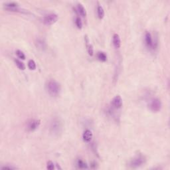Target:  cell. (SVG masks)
Wrapping results in <instances>:
<instances>
[{"mask_svg":"<svg viewBox=\"0 0 170 170\" xmlns=\"http://www.w3.org/2000/svg\"><path fill=\"white\" fill-rule=\"evenodd\" d=\"M49 131L53 136L58 137L62 131V123L58 117H54L51 120L49 125Z\"/></svg>","mask_w":170,"mask_h":170,"instance_id":"6da1fadb","label":"cell"},{"mask_svg":"<svg viewBox=\"0 0 170 170\" xmlns=\"http://www.w3.org/2000/svg\"><path fill=\"white\" fill-rule=\"evenodd\" d=\"M48 94L52 97H56L60 94L61 87L60 84L55 80L51 79L47 81L45 85Z\"/></svg>","mask_w":170,"mask_h":170,"instance_id":"7a4b0ae2","label":"cell"},{"mask_svg":"<svg viewBox=\"0 0 170 170\" xmlns=\"http://www.w3.org/2000/svg\"><path fill=\"white\" fill-rule=\"evenodd\" d=\"M145 44L146 46L150 50H155L158 46V41L157 37L153 40L150 32L146 31L145 33Z\"/></svg>","mask_w":170,"mask_h":170,"instance_id":"3957f363","label":"cell"},{"mask_svg":"<svg viewBox=\"0 0 170 170\" xmlns=\"http://www.w3.org/2000/svg\"><path fill=\"white\" fill-rule=\"evenodd\" d=\"M145 163V157L143 155L139 154L135 155L131 161H129V165L133 169H136L142 166Z\"/></svg>","mask_w":170,"mask_h":170,"instance_id":"277c9868","label":"cell"},{"mask_svg":"<svg viewBox=\"0 0 170 170\" xmlns=\"http://www.w3.org/2000/svg\"><path fill=\"white\" fill-rule=\"evenodd\" d=\"M162 104L160 99L157 98H152L149 103V108L153 112H158L161 110Z\"/></svg>","mask_w":170,"mask_h":170,"instance_id":"5b68a950","label":"cell"},{"mask_svg":"<svg viewBox=\"0 0 170 170\" xmlns=\"http://www.w3.org/2000/svg\"><path fill=\"white\" fill-rule=\"evenodd\" d=\"M58 19V15L55 13H48L47 15H44L42 18V21L46 25H51Z\"/></svg>","mask_w":170,"mask_h":170,"instance_id":"8992f818","label":"cell"},{"mask_svg":"<svg viewBox=\"0 0 170 170\" xmlns=\"http://www.w3.org/2000/svg\"><path fill=\"white\" fill-rule=\"evenodd\" d=\"M41 124V121L37 119H32L27 123V129L29 131H33L37 129Z\"/></svg>","mask_w":170,"mask_h":170,"instance_id":"52a82bcc","label":"cell"},{"mask_svg":"<svg viewBox=\"0 0 170 170\" xmlns=\"http://www.w3.org/2000/svg\"><path fill=\"white\" fill-rule=\"evenodd\" d=\"M122 98H121L120 95H116V96H115L112 100V102H111L112 107L114 109H116V110H118V109H120L122 108Z\"/></svg>","mask_w":170,"mask_h":170,"instance_id":"ba28073f","label":"cell"},{"mask_svg":"<svg viewBox=\"0 0 170 170\" xmlns=\"http://www.w3.org/2000/svg\"><path fill=\"white\" fill-rule=\"evenodd\" d=\"M35 44L36 46H37V48L39 50H44L46 48V44L45 41H44V39H42L40 37H38L36 39Z\"/></svg>","mask_w":170,"mask_h":170,"instance_id":"9c48e42d","label":"cell"},{"mask_svg":"<svg viewBox=\"0 0 170 170\" xmlns=\"http://www.w3.org/2000/svg\"><path fill=\"white\" fill-rule=\"evenodd\" d=\"M93 137V133L92 131L90 130V129H86L82 133V139H83V141L84 142H90V141L92 140Z\"/></svg>","mask_w":170,"mask_h":170,"instance_id":"30bf717a","label":"cell"},{"mask_svg":"<svg viewBox=\"0 0 170 170\" xmlns=\"http://www.w3.org/2000/svg\"><path fill=\"white\" fill-rule=\"evenodd\" d=\"M112 43L115 48H116V49H118L121 46V39L118 34H114L112 37Z\"/></svg>","mask_w":170,"mask_h":170,"instance_id":"8fae6325","label":"cell"},{"mask_svg":"<svg viewBox=\"0 0 170 170\" xmlns=\"http://www.w3.org/2000/svg\"><path fill=\"white\" fill-rule=\"evenodd\" d=\"M84 37H85L84 39H85V42H86L87 52H88L89 55L92 56L93 54H94V48H93V46L92 45V44H91L90 41H89V39L87 37V36H85Z\"/></svg>","mask_w":170,"mask_h":170,"instance_id":"7c38bea8","label":"cell"},{"mask_svg":"<svg viewBox=\"0 0 170 170\" xmlns=\"http://www.w3.org/2000/svg\"><path fill=\"white\" fill-rule=\"evenodd\" d=\"M76 12H77L78 14H79L82 17H85L86 16V11L85 8L81 3H78L76 6Z\"/></svg>","mask_w":170,"mask_h":170,"instance_id":"4fadbf2b","label":"cell"},{"mask_svg":"<svg viewBox=\"0 0 170 170\" xmlns=\"http://www.w3.org/2000/svg\"><path fill=\"white\" fill-rule=\"evenodd\" d=\"M76 166H77L78 169H85L88 168L87 163L81 159H78L76 160Z\"/></svg>","mask_w":170,"mask_h":170,"instance_id":"5bb4252c","label":"cell"},{"mask_svg":"<svg viewBox=\"0 0 170 170\" xmlns=\"http://www.w3.org/2000/svg\"><path fill=\"white\" fill-rule=\"evenodd\" d=\"M97 15L99 19H102L104 17V9L101 5L97 6Z\"/></svg>","mask_w":170,"mask_h":170,"instance_id":"9a60e30c","label":"cell"},{"mask_svg":"<svg viewBox=\"0 0 170 170\" xmlns=\"http://www.w3.org/2000/svg\"><path fill=\"white\" fill-rule=\"evenodd\" d=\"M97 58L102 62H105L107 60V55L104 52L100 51L97 53Z\"/></svg>","mask_w":170,"mask_h":170,"instance_id":"2e32d148","label":"cell"},{"mask_svg":"<svg viewBox=\"0 0 170 170\" xmlns=\"http://www.w3.org/2000/svg\"><path fill=\"white\" fill-rule=\"evenodd\" d=\"M14 62H15V63L16 64V66H17V68H19L20 70H24L25 69V64H24L22 61H21L20 60L17 59V58H15V59H14Z\"/></svg>","mask_w":170,"mask_h":170,"instance_id":"e0dca14e","label":"cell"},{"mask_svg":"<svg viewBox=\"0 0 170 170\" xmlns=\"http://www.w3.org/2000/svg\"><path fill=\"white\" fill-rule=\"evenodd\" d=\"M28 67H29L30 70H35L36 68H37V64H36L35 60L33 59H30L29 61H28Z\"/></svg>","mask_w":170,"mask_h":170,"instance_id":"ac0fdd59","label":"cell"},{"mask_svg":"<svg viewBox=\"0 0 170 170\" xmlns=\"http://www.w3.org/2000/svg\"><path fill=\"white\" fill-rule=\"evenodd\" d=\"M75 25L76 27H77L78 29H81L82 27V22L81 20V18H80L79 16H76L75 18Z\"/></svg>","mask_w":170,"mask_h":170,"instance_id":"d6986e66","label":"cell"},{"mask_svg":"<svg viewBox=\"0 0 170 170\" xmlns=\"http://www.w3.org/2000/svg\"><path fill=\"white\" fill-rule=\"evenodd\" d=\"M17 56L19 57V58H21L22 60H25V54H24V52L23 51H21V50H17L15 52Z\"/></svg>","mask_w":170,"mask_h":170,"instance_id":"ffe728a7","label":"cell"},{"mask_svg":"<svg viewBox=\"0 0 170 170\" xmlns=\"http://www.w3.org/2000/svg\"><path fill=\"white\" fill-rule=\"evenodd\" d=\"M46 169L49 170H53L54 169V164L51 161H48L46 163Z\"/></svg>","mask_w":170,"mask_h":170,"instance_id":"44dd1931","label":"cell"},{"mask_svg":"<svg viewBox=\"0 0 170 170\" xmlns=\"http://www.w3.org/2000/svg\"><path fill=\"white\" fill-rule=\"evenodd\" d=\"M1 169H17V167H14L13 165H4V166H2L1 167Z\"/></svg>","mask_w":170,"mask_h":170,"instance_id":"7402d4cb","label":"cell"},{"mask_svg":"<svg viewBox=\"0 0 170 170\" xmlns=\"http://www.w3.org/2000/svg\"><path fill=\"white\" fill-rule=\"evenodd\" d=\"M90 167L92 169H96V163L95 161H92L90 164Z\"/></svg>","mask_w":170,"mask_h":170,"instance_id":"603a6c76","label":"cell"},{"mask_svg":"<svg viewBox=\"0 0 170 170\" xmlns=\"http://www.w3.org/2000/svg\"><path fill=\"white\" fill-rule=\"evenodd\" d=\"M56 166H57V168H58V169H62V168H61V167H60V165H59L56 164Z\"/></svg>","mask_w":170,"mask_h":170,"instance_id":"cb8c5ba5","label":"cell"}]
</instances>
